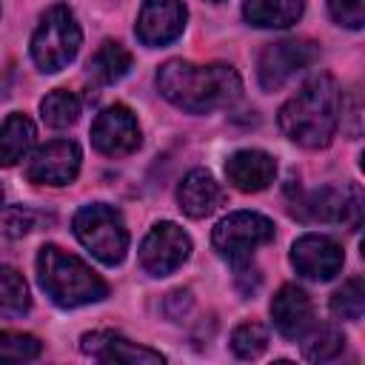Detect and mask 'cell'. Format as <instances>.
Masks as SVG:
<instances>
[{
	"label": "cell",
	"mask_w": 365,
	"mask_h": 365,
	"mask_svg": "<svg viewBox=\"0 0 365 365\" xmlns=\"http://www.w3.org/2000/svg\"><path fill=\"white\" fill-rule=\"evenodd\" d=\"M157 88L177 108L205 114L211 108L231 106L240 97L242 83L228 63L194 66L185 60H168L157 71Z\"/></svg>",
	"instance_id": "obj_1"
},
{
	"label": "cell",
	"mask_w": 365,
	"mask_h": 365,
	"mask_svg": "<svg viewBox=\"0 0 365 365\" xmlns=\"http://www.w3.org/2000/svg\"><path fill=\"white\" fill-rule=\"evenodd\" d=\"M342 94L331 74L311 77L282 108L279 128L302 148H325L339 125Z\"/></svg>",
	"instance_id": "obj_2"
},
{
	"label": "cell",
	"mask_w": 365,
	"mask_h": 365,
	"mask_svg": "<svg viewBox=\"0 0 365 365\" xmlns=\"http://www.w3.org/2000/svg\"><path fill=\"white\" fill-rule=\"evenodd\" d=\"M37 279H40V288L46 291V297L60 308L100 302L108 294V285L97 271H91L80 257H74L57 245L40 248Z\"/></svg>",
	"instance_id": "obj_3"
},
{
	"label": "cell",
	"mask_w": 365,
	"mask_h": 365,
	"mask_svg": "<svg viewBox=\"0 0 365 365\" xmlns=\"http://www.w3.org/2000/svg\"><path fill=\"white\" fill-rule=\"evenodd\" d=\"M80 43H83V34H80V26H77L71 9L57 3L40 17V26L34 29L31 60L37 63L40 71L54 74L77 57Z\"/></svg>",
	"instance_id": "obj_4"
},
{
	"label": "cell",
	"mask_w": 365,
	"mask_h": 365,
	"mask_svg": "<svg viewBox=\"0 0 365 365\" xmlns=\"http://www.w3.org/2000/svg\"><path fill=\"white\" fill-rule=\"evenodd\" d=\"M74 237L103 262V265H120L128 251V231L117 208L106 202L83 205L74 214Z\"/></svg>",
	"instance_id": "obj_5"
},
{
	"label": "cell",
	"mask_w": 365,
	"mask_h": 365,
	"mask_svg": "<svg viewBox=\"0 0 365 365\" xmlns=\"http://www.w3.org/2000/svg\"><path fill=\"white\" fill-rule=\"evenodd\" d=\"M271 240H274V222L254 211H234V214L222 217L211 234L214 248L231 262L248 259L254 248H259Z\"/></svg>",
	"instance_id": "obj_6"
},
{
	"label": "cell",
	"mask_w": 365,
	"mask_h": 365,
	"mask_svg": "<svg viewBox=\"0 0 365 365\" xmlns=\"http://www.w3.org/2000/svg\"><path fill=\"white\" fill-rule=\"evenodd\" d=\"M291 211L294 217L305 222H342V225L356 228L359 214H362V194L356 185H345L342 191L325 185V188L305 194L299 202L294 200Z\"/></svg>",
	"instance_id": "obj_7"
},
{
	"label": "cell",
	"mask_w": 365,
	"mask_h": 365,
	"mask_svg": "<svg viewBox=\"0 0 365 365\" xmlns=\"http://www.w3.org/2000/svg\"><path fill=\"white\" fill-rule=\"evenodd\" d=\"M319 48L311 40H279V43H268L259 54L257 63V74L265 91H277L282 88L297 71L308 68L317 60Z\"/></svg>",
	"instance_id": "obj_8"
},
{
	"label": "cell",
	"mask_w": 365,
	"mask_h": 365,
	"mask_svg": "<svg viewBox=\"0 0 365 365\" xmlns=\"http://www.w3.org/2000/svg\"><path fill=\"white\" fill-rule=\"evenodd\" d=\"M188 254L191 237L177 222H157L140 245V265L151 277H168L188 259Z\"/></svg>",
	"instance_id": "obj_9"
},
{
	"label": "cell",
	"mask_w": 365,
	"mask_h": 365,
	"mask_svg": "<svg viewBox=\"0 0 365 365\" xmlns=\"http://www.w3.org/2000/svg\"><path fill=\"white\" fill-rule=\"evenodd\" d=\"M91 143L106 157H125L140 148V125L131 108L125 106H108L97 114L91 123Z\"/></svg>",
	"instance_id": "obj_10"
},
{
	"label": "cell",
	"mask_w": 365,
	"mask_h": 365,
	"mask_svg": "<svg viewBox=\"0 0 365 365\" xmlns=\"http://www.w3.org/2000/svg\"><path fill=\"white\" fill-rule=\"evenodd\" d=\"M80 145L74 140H51L34 151L26 177L37 185H68L80 174Z\"/></svg>",
	"instance_id": "obj_11"
},
{
	"label": "cell",
	"mask_w": 365,
	"mask_h": 365,
	"mask_svg": "<svg viewBox=\"0 0 365 365\" xmlns=\"http://www.w3.org/2000/svg\"><path fill=\"white\" fill-rule=\"evenodd\" d=\"M345 254L342 248L322 234H302L291 245V265L297 268L299 277L314 279V282H328L342 271Z\"/></svg>",
	"instance_id": "obj_12"
},
{
	"label": "cell",
	"mask_w": 365,
	"mask_h": 365,
	"mask_svg": "<svg viewBox=\"0 0 365 365\" xmlns=\"http://www.w3.org/2000/svg\"><path fill=\"white\" fill-rule=\"evenodd\" d=\"M185 17L188 11L182 0H143L137 17V37L143 46H165L182 34Z\"/></svg>",
	"instance_id": "obj_13"
},
{
	"label": "cell",
	"mask_w": 365,
	"mask_h": 365,
	"mask_svg": "<svg viewBox=\"0 0 365 365\" xmlns=\"http://www.w3.org/2000/svg\"><path fill=\"white\" fill-rule=\"evenodd\" d=\"M83 354L100 359V362H123V365H163L165 356L160 351H151L145 345H137L114 331H91L80 339Z\"/></svg>",
	"instance_id": "obj_14"
},
{
	"label": "cell",
	"mask_w": 365,
	"mask_h": 365,
	"mask_svg": "<svg viewBox=\"0 0 365 365\" xmlns=\"http://www.w3.org/2000/svg\"><path fill=\"white\" fill-rule=\"evenodd\" d=\"M271 319L285 339H299L314 328V305L297 285H282L271 299Z\"/></svg>",
	"instance_id": "obj_15"
},
{
	"label": "cell",
	"mask_w": 365,
	"mask_h": 365,
	"mask_svg": "<svg viewBox=\"0 0 365 365\" xmlns=\"http://www.w3.org/2000/svg\"><path fill=\"white\" fill-rule=\"evenodd\" d=\"M225 177L234 188L245 191V194H254V191H262L274 182L277 177V160L265 151H257V148H242V151H234L225 163Z\"/></svg>",
	"instance_id": "obj_16"
},
{
	"label": "cell",
	"mask_w": 365,
	"mask_h": 365,
	"mask_svg": "<svg viewBox=\"0 0 365 365\" xmlns=\"http://www.w3.org/2000/svg\"><path fill=\"white\" fill-rule=\"evenodd\" d=\"M222 197H225L222 185H220V182L214 180V174L205 171V168L188 171V174L182 177V182H180V188H177V202H180V208H182L188 217H194V220L208 217L211 211H217L220 202H222Z\"/></svg>",
	"instance_id": "obj_17"
},
{
	"label": "cell",
	"mask_w": 365,
	"mask_h": 365,
	"mask_svg": "<svg viewBox=\"0 0 365 365\" xmlns=\"http://www.w3.org/2000/svg\"><path fill=\"white\" fill-rule=\"evenodd\" d=\"M34 134H37L34 123L26 114H20V111L9 114L0 125V165L9 168L14 163H20L29 154V148L34 145Z\"/></svg>",
	"instance_id": "obj_18"
},
{
	"label": "cell",
	"mask_w": 365,
	"mask_h": 365,
	"mask_svg": "<svg viewBox=\"0 0 365 365\" xmlns=\"http://www.w3.org/2000/svg\"><path fill=\"white\" fill-rule=\"evenodd\" d=\"M242 14L259 29H285L302 17V0H245Z\"/></svg>",
	"instance_id": "obj_19"
},
{
	"label": "cell",
	"mask_w": 365,
	"mask_h": 365,
	"mask_svg": "<svg viewBox=\"0 0 365 365\" xmlns=\"http://www.w3.org/2000/svg\"><path fill=\"white\" fill-rule=\"evenodd\" d=\"M131 68V54L125 46H120L117 40H106L88 60V77L108 86V83H117L128 74Z\"/></svg>",
	"instance_id": "obj_20"
},
{
	"label": "cell",
	"mask_w": 365,
	"mask_h": 365,
	"mask_svg": "<svg viewBox=\"0 0 365 365\" xmlns=\"http://www.w3.org/2000/svg\"><path fill=\"white\" fill-rule=\"evenodd\" d=\"M31 308L29 285L23 274L11 265H0V317H23Z\"/></svg>",
	"instance_id": "obj_21"
},
{
	"label": "cell",
	"mask_w": 365,
	"mask_h": 365,
	"mask_svg": "<svg viewBox=\"0 0 365 365\" xmlns=\"http://www.w3.org/2000/svg\"><path fill=\"white\" fill-rule=\"evenodd\" d=\"M40 114L51 128L74 125L80 117V97L66 88H54L40 100Z\"/></svg>",
	"instance_id": "obj_22"
},
{
	"label": "cell",
	"mask_w": 365,
	"mask_h": 365,
	"mask_svg": "<svg viewBox=\"0 0 365 365\" xmlns=\"http://www.w3.org/2000/svg\"><path fill=\"white\" fill-rule=\"evenodd\" d=\"M331 311L339 319H359L365 311V285L362 277H351L342 282V288L334 291L331 297Z\"/></svg>",
	"instance_id": "obj_23"
},
{
	"label": "cell",
	"mask_w": 365,
	"mask_h": 365,
	"mask_svg": "<svg viewBox=\"0 0 365 365\" xmlns=\"http://www.w3.org/2000/svg\"><path fill=\"white\" fill-rule=\"evenodd\" d=\"M268 348V331L259 322H242L231 334V351L240 359H257Z\"/></svg>",
	"instance_id": "obj_24"
},
{
	"label": "cell",
	"mask_w": 365,
	"mask_h": 365,
	"mask_svg": "<svg viewBox=\"0 0 365 365\" xmlns=\"http://www.w3.org/2000/svg\"><path fill=\"white\" fill-rule=\"evenodd\" d=\"M342 348H345L342 331L325 325V328L314 331V336H308V342L302 345V354H305V359H311V362H328V359H334L336 354H342Z\"/></svg>",
	"instance_id": "obj_25"
},
{
	"label": "cell",
	"mask_w": 365,
	"mask_h": 365,
	"mask_svg": "<svg viewBox=\"0 0 365 365\" xmlns=\"http://www.w3.org/2000/svg\"><path fill=\"white\" fill-rule=\"evenodd\" d=\"M40 354V339L31 334L0 331V362H23Z\"/></svg>",
	"instance_id": "obj_26"
},
{
	"label": "cell",
	"mask_w": 365,
	"mask_h": 365,
	"mask_svg": "<svg viewBox=\"0 0 365 365\" xmlns=\"http://www.w3.org/2000/svg\"><path fill=\"white\" fill-rule=\"evenodd\" d=\"M328 11L345 29H362L365 23V0H328Z\"/></svg>",
	"instance_id": "obj_27"
},
{
	"label": "cell",
	"mask_w": 365,
	"mask_h": 365,
	"mask_svg": "<svg viewBox=\"0 0 365 365\" xmlns=\"http://www.w3.org/2000/svg\"><path fill=\"white\" fill-rule=\"evenodd\" d=\"M3 222H6V234H11V237H23V234L31 231L34 214H31L29 208H11V211L6 214Z\"/></svg>",
	"instance_id": "obj_28"
},
{
	"label": "cell",
	"mask_w": 365,
	"mask_h": 365,
	"mask_svg": "<svg viewBox=\"0 0 365 365\" xmlns=\"http://www.w3.org/2000/svg\"><path fill=\"white\" fill-rule=\"evenodd\" d=\"M0 205H3V191H0Z\"/></svg>",
	"instance_id": "obj_29"
},
{
	"label": "cell",
	"mask_w": 365,
	"mask_h": 365,
	"mask_svg": "<svg viewBox=\"0 0 365 365\" xmlns=\"http://www.w3.org/2000/svg\"><path fill=\"white\" fill-rule=\"evenodd\" d=\"M211 3H220V0H211Z\"/></svg>",
	"instance_id": "obj_30"
}]
</instances>
